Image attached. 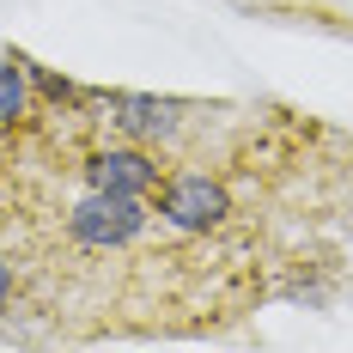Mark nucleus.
<instances>
[{"label": "nucleus", "mask_w": 353, "mask_h": 353, "mask_svg": "<svg viewBox=\"0 0 353 353\" xmlns=\"http://www.w3.org/2000/svg\"><path fill=\"white\" fill-rule=\"evenodd\" d=\"M6 299H12V268L0 262V311H6Z\"/></svg>", "instance_id": "6"}, {"label": "nucleus", "mask_w": 353, "mask_h": 353, "mask_svg": "<svg viewBox=\"0 0 353 353\" xmlns=\"http://www.w3.org/2000/svg\"><path fill=\"white\" fill-rule=\"evenodd\" d=\"M141 225H146L141 195H110V189H85L68 213L73 244L85 250H122L128 238H141Z\"/></svg>", "instance_id": "2"}, {"label": "nucleus", "mask_w": 353, "mask_h": 353, "mask_svg": "<svg viewBox=\"0 0 353 353\" xmlns=\"http://www.w3.org/2000/svg\"><path fill=\"white\" fill-rule=\"evenodd\" d=\"M159 213L176 232H219L232 219V189L208 171H171L159 176Z\"/></svg>", "instance_id": "1"}, {"label": "nucleus", "mask_w": 353, "mask_h": 353, "mask_svg": "<svg viewBox=\"0 0 353 353\" xmlns=\"http://www.w3.org/2000/svg\"><path fill=\"white\" fill-rule=\"evenodd\" d=\"M159 159L141 146H104L85 159V189H110V195H152L159 189Z\"/></svg>", "instance_id": "3"}, {"label": "nucleus", "mask_w": 353, "mask_h": 353, "mask_svg": "<svg viewBox=\"0 0 353 353\" xmlns=\"http://www.w3.org/2000/svg\"><path fill=\"white\" fill-rule=\"evenodd\" d=\"M110 122L122 128V134H134V141H159V134H171L176 128V116L171 104H152V98H110Z\"/></svg>", "instance_id": "4"}, {"label": "nucleus", "mask_w": 353, "mask_h": 353, "mask_svg": "<svg viewBox=\"0 0 353 353\" xmlns=\"http://www.w3.org/2000/svg\"><path fill=\"white\" fill-rule=\"evenodd\" d=\"M25 68L19 61H0V128H12L19 116H25Z\"/></svg>", "instance_id": "5"}]
</instances>
